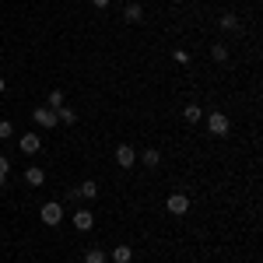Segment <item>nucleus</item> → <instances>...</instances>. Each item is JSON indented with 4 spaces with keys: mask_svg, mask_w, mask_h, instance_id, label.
<instances>
[{
    "mask_svg": "<svg viewBox=\"0 0 263 263\" xmlns=\"http://www.w3.org/2000/svg\"><path fill=\"white\" fill-rule=\"evenodd\" d=\"M203 123H207V134H214V137H228L232 134V120L224 112H207Z\"/></svg>",
    "mask_w": 263,
    "mask_h": 263,
    "instance_id": "nucleus-1",
    "label": "nucleus"
},
{
    "mask_svg": "<svg viewBox=\"0 0 263 263\" xmlns=\"http://www.w3.org/2000/svg\"><path fill=\"white\" fill-rule=\"evenodd\" d=\"M39 218H42V224H46V228H57V224L63 221V203L60 200H46L39 207Z\"/></svg>",
    "mask_w": 263,
    "mask_h": 263,
    "instance_id": "nucleus-2",
    "label": "nucleus"
},
{
    "mask_svg": "<svg viewBox=\"0 0 263 263\" xmlns=\"http://www.w3.org/2000/svg\"><path fill=\"white\" fill-rule=\"evenodd\" d=\"M165 211L172 214V218H186V211H190V197L176 190V193H168V200H165Z\"/></svg>",
    "mask_w": 263,
    "mask_h": 263,
    "instance_id": "nucleus-3",
    "label": "nucleus"
},
{
    "mask_svg": "<svg viewBox=\"0 0 263 263\" xmlns=\"http://www.w3.org/2000/svg\"><path fill=\"white\" fill-rule=\"evenodd\" d=\"M32 120H35V126H42V130H57V126H60L57 112H53L49 105H35V109H32Z\"/></svg>",
    "mask_w": 263,
    "mask_h": 263,
    "instance_id": "nucleus-4",
    "label": "nucleus"
},
{
    "mask_svg": "<svg viewBox=\"0 0 263 263\" xmlns=\"http://www.w3.org/2000/svg\"><path fill=\"white\" fill-rule=\"evenodd\" d=\"M18 151L21 155H39L42 151V134H21L18 137Z\"/></svg>",
    "mask_w": 263,
    "mask_h": 263,
    "instance_id": "nucleus-5",
    "label": "nucleus"
},
{
    "mask_svg": "<svg viewBox=\"0 0 263 263\" xmlns=\"http://www.w3.org/2000/svg\"><path fill=\"white\" fill-rule=\"evenodd\" d=\"M74 228H78V232H91V228H95V214H91L88 207H74Z\"/></svg>",
    "mask_w": 263,
    "mask_h": 263,
    "instance_id": "nucleus-6",
    "label": "nucleus"
},
{
    "mask_svg": "<svg viewBox=\"0 0 263 263\" xmlns=\"http://www.w3.org/2000/svg\"><path fill=\"white\" fill-rule=\"evenodd\" d=\"M116 165H120V168H134V165H137V151H134L130 144H120V147H116Z\"/></svg>",
    "mask_w": 263,
    "mask_h": 263,
    "instance_id": "nucleus-7",
    "label": "nucleus"
},
{
    "mask_svg": "<svg viewBox=\"0 0 263 263\" xmlns=\"http://www.w3.org/2000/svg\"><path fill=\"white\" fill-rule=\"evenodd\" d=\"M137 162L147 165V168H158V165H162V151H158V147H147L144 155H137Z\"/></svg>",
    "mask_w": 263,
    "mask_h": 263,
    "instance_id": "nucleus-8",
    "label": "nucleus"
},
{
    "mask_svg": "<svg viewBox=\"0 0 263 263\" xmlns=\"http://www.w3.org/2000/svg\"><path fill=\"white\" fill-rule=\"evenodd\" d=\"M78 193H81V200H99L102 190H99V182H95V179H84L81 186H78Z\"/></svg>",
    "mask_w": 263,
    "mask_h": 263,
    "instance_id": "nucleus-9",
    "label": "nucleus"
},
{
    "mask_svg": "<svg viewBox=\"0 0 263 263\" xmlns=\"http://www.w3.org/2000/svg\"><path fill=\"white\" fill-rule=\"evenodd\" d=\"M25 182H28V186H42V182H46V172H42L39 165H28V168H25Z\"/></svg>",
    "mask_w": 263,
    "mask_h": 263,
    "instance_id": "nucleus-10",
    "label": "nucleus"
},
{
    "mask_svg": "<svg viewBox=\"0 0 263 263\" xmlns=\"http://www.w3.org/2000/svg\"><path fill=\"white\" fill-rule=\"evenodd\" d=\"M141 18H144V7H141V4H126V7H123V21L137 25Z\"/></svg>",
    "mask_w": 263,
    "mask_h": 263,
    "instance_id": "nucleus-11",
    "label": "nucleus"
},
{
    "mask_svg": "<svg viewBox=\"0 0 263 263\" xmlns=\"http://www.w3.org/2000/svg\"><path fill=\"white\" fill-rule=\"evenodd\" d=\"M53 112H57V120H60L63 126H74V123H78V112H74L70 105H60V109H53Z\"/></svg>",
    "mask_w": 263,
    "mask_h": 263,
    "instance_id": "nucleus-12",
    "label": "nucleus"
},
{
    "mask_svg": "<svg viewBox=\"0 0 263 263\" xmlns=\"http://www.w3.org/2000/svg\"><path fill=\"white\" fill-rule=\"evenodd\" d=\"M182 120L190 123V126H197V123L203 120V109L200 105H186V109H182Z\"/></svg>",
    "mask_w": 263,
    "mask_h": 263,
    "instance_id": "nucleus-13",
    "label": "nucleus"
},
{
    "mask_svg": "<svg viewBox=\"0 0 263 263\" xmlns=\"http://www.w3.org/2000/svg\"><path fill=\"white\" fill-rule=\"evenodd\" d=\"M218 25H221L224 32H239V14H232V11H224L221 18H218Z\"/></svg>",
    "mask_w": 263,
    "mask_h": 263,
    "instance_id": "nucleus-14",
    "label": "nucleus"
},
{
    "mask_svg": "<svg viewBox=\"0 0 263 263\" xmlns=\"http://www.w3.org/2000/svg\"><path fill=\"white\" fill-rule=\"evenodd\" d=\"M134 260V249H130V246H116V249H112V263H130Z\"/></svg>",
    "mask_w": 263,
    "mask_h": 263,
    "instance_id": "nucleus-15",
    "label": "nucleus"
},
{
    "mask_svg": "<svg viewBox=\"0 0 263 263\" xmlns=\"http://www.w3.org/2000/svg\"><path fill=\"white\" fill-rule=\"evenodd\" d=\"M109 256H105V249H99V246H91V249H84V263H105Z\"/></svg>",
    "mask_w": 263,
    "mask_h": 263,
    "instance_id": "nucleus-16",
    "label": "nucleus"
},
{
    "mask_svg": "<svg viewBox=\"0 0 263 263\" xmlns=\"http://www.w3.org/2000/svg\"><path fill=\"white\" fill-rule=\"evenodd\" d=\"M211 57H214V63H228V46L224 42H214L211 46Z\"/></svg>",
    "mask_w": 263,
    "mask_h": 263,
    "instance_id": "nucleus-17",
    "label": "nucleus"
},
{
    "mask_svg": "<svg viewBox=\"0 0 263 263\" xmlns=\"http://www.w3.org/2000/svg\"><path fill=\"white\" fill-rule=\"evenodd\" d=\"M46 105H49V109H60V105H63V91H60V88H53V91L46 95Z\"/></svg>",
    "mask_w": 263,
    "mask_h": 263,
    "instance_id": "nucleus-18",
    "label": "nucleus"
},
{
    "mask_svg": "<svg viewBox=\"0 0 263 263\" xmlns=\"http://www.w3.org/2000/svg\"><path fill=\"white\" fill-rule=\"evenodd\" d=\"M11 137H14V123L0 120V141H11Z\"/></svg>",
    "mask_w": 263,
    "mask_h": 263,
    "instance_id": "nucleus-19",
    "label": "nucleus"
},
{
    "mask_svg": "<svg viewBox=\"0 0 263 263\" xmlns=\"http://www.w3.org/2000/svg\"><path fill=\"white\" fill-rule=\"evenodd\" d=\"M172 60H176V63H190V49H176Z\"/></svg>",
    "mask_w": 263,
    "mask_h": 263,
    "instance_id": "nucleus-20",
    "label": "nucleus"
},
{
    "mask_svg": "<svg viewBox=\"0 0 263 263\" xmlns=\"http://www.w3.org/2000/svg\"><path fill=\"white\" fill-rule=\"evenodd\" d=\"M78 200H81V193H78V186H74V190H67V203H74V207H78Z\"/></svg>",
    "mask_w": 263,
    "mask_h": 263,
    "instance_id": "nucleus-21",
    "label": "nucleus"
},
{
    "mask_svg": "<svg viewBox=\"0 0 263 263\" xmlns=\"http://www.w3.org/2000/svg\"><path fill=\"white\" fill-rule=\"evenodd\" d=\"M0 172H11V158L7 155H0Z\"/></svg>",
    "mask_w": 263,
    "mask_h": 263,
    "instance_id": "nucleus-22",
    "label": "nucleus"
},
{
    "mask_svg": "<svg viewBox=\"0 0 263 263\" xmlns=\"http://www.w3.org/2000/svg\"><path fill=\"white\" fill-rule=\"evenodd\" d=\"M91 4H95V7H99V11H105V7H109V4H112V0H91Z\"/></svg>",
    "mask_w": 263,
    "mask_h": 263,
    "instance_id": "nucleus-23",
    "label": "nucleus"
},
{
    "mask_svg": "<svg viewBox=\"0 0 263 263\" xmlns=\"http://www.w3.org/2000/svg\"><path fill=\"white\" fill-rule=\"evenodd\" d=\"M7 176H11V172H0V186H4V182H7Z\"/></svg>",
    "mask_w": 263,
    "mask_h": 263,
    "instance_id": "nucleus-24",
    "label": "nucleus"
},
{
    "mask_svg": "<svg viewBox=\"0 0 263 263\" xmlns=\"http://www.w3.org/2000/svg\"><path fill=\"white\" fill-rule=\"evenodd\" d=\"M4 88H7V81H4V74H0V95H4Z\"/></svg>",
    "mask_w": 263,
    "mask_h": 263,
    "instance_id": "nucleus-25",
    "label": "nucleus"
}]
</instances>
